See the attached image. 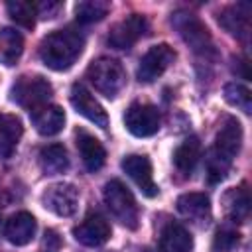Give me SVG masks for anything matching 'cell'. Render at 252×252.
Masks as SVG:
<instances>
[{
    "label": "cell",
    "instance_id": "cell-29",
    "mask_svg": "<svg viewBox=\"0 0 252 252\" xmlns=\"http://www.w3.org/2000/svg\"><path fill=\"white\" fill-rule=\"evenodd\" d=\"M61 8H63L61 2H51V0H47V2H37V4H35L37 16L43 18V20H51V18H55V16L59 14Z\"/></svg>",
    "mask_w": 252,
    "mask_h": 252
},
{
    "label": "cell",
    "instance_id": "cell-20",
    "mask_svg": "<svg viewBox=\"0 0 252 252\" xmlns=\"http://www.w3.org/2000/svg\"><path fill=\"white\" fill-rule=\"evenodd\" d=\"M24 128L18 116L14 114H0V158L8 159L14 156L20 140H22Z\"/></svg>",
    "mask_w": 252,
    "mask_h": 252
},
{
    "label": "cell",
    "instance_id": "cell-7",
    "mask_svg": "<svg viewBox=\"0 0 252 252\" xmlns=\"http://www.w3.org/2000/svg\"><path fill=\"white\" fill-rule=\"evenodd\" d=\"M177 53L171 45L167 43H158L154 47H150L144 57L140 59V65H138V71H136V77L140 83H154L158 77H161L167 67L175 61Z\"/></svg>",
    "mask_w": 252,
    "mask_h": 252
},
{
    "label": "cell",
    "instance_id": "cell-17",
    "mask_svg": "<svg viewBox=\"0 0 252 252\" xmlns=\"http://www.w3.org/2000/svg\"><path fill=\"white\" fill-rule=\"evenodd\" d=\"M75 142H77V150H79V156H81L85 167L89 171H93V173L98 171L104 165V161H106V150H104V146L94 136H91L85 130H77Z\"/></svg>",
    "mask_w": 252,
    "mask_h": 252
},
{
    "label": "cell",
    "instance_id": "cell-22",
    "mask_svg": "<svg viewBox=\"0 0 252 252\" xmlns=\"http://www.w3.org/2000/svg\"><path fill=\"white\" fill-rule=\"evenodd\" d=\"M24 51V37L14 28H0V63L16 65Z\"/></svg>",
    "mask_w": 252,
    "mask_h": 252
},
{
    "label": "cell",
    "instance_id": "cell-30",
    "mask_svg": "<svg viewBox=\"0 0 252 252\" xmlns=\"http://www.w3.org/2000/svg\"><path fill=\"white\" fill-rule=\"evenodd\" d=\"M43 244H45L47 252H53V250H57V248H59L61 240H59V236H57V232H55V230H45V238H43Z\"/></svg>",
    "mask_w": 252,
    "mask_h": 252
},
{
    "label": "cell",
    "instance_id": "cell-8",
    "mask_svg": "<svg viewBox=\"0 0 252 252\" xmlns=\"http://www.w3.org/2000/svg\"><path fill=\"white\" fill-rule=\"evenodd\" d=\"M124 124H126V128L132 136L150 138L159 130L161 116H159V110L154 104L134 102V104L128 106V110L124 114Z\"/></svg>",
    "mask_w": 252,
    "mask_h": 252
},
{
    "label": "cell",
    "instance_id": "cell-4",
    "mask_svg": "<svg viewBox=\"0 0 252 252\" xmlns=\"http://www.w3.org/2000/svg\"><path fill=\"white\" fill-rule=\"evenodd\" d=\"M171 26L177 30V33L181 35V39L197 55H203V57L215 55L213 37H211L207 26L195 14H191L187 10H177L175 14H171Z\"/></svg>",
    "mask_w": 252,
    "mask_h": 252
},
{
    "label": "cell",
    "instance_id": "cell-19",
    "mask_svg": "<svg viewBox=\"0 0 252 252\" xmlns=\"http://www.w3.org/2000/svg\"><path fill=\"white\" fill-rule=\"evenodd\" d=\"M159 250L161 252H191L193 236L183 224L169 222L163 226L159 234Z\"/></svg>",
    "mask_w": 252,
    "mask_h": 252
},
{
    "label": "cell",
    "instance_id": "cell-23",
    "mask_svg": "<svg viewBox=\"0 0 252 252\" xmlns=\"http://www.w3.org/2000/svg\"><path fill=\"white\" fill-rule=\"evenodd\" d=\"M39 163L41 169L47 175H57L67 171L69 167V156L63 144H49L39 152Z\"/></svg>",
    "mask_w": 252,
    "mask_h": 252
},
{
    "label": "cell",
    "instance_id": "cell-12",
    "mask_svg": "<svg viewBox=\"0 0 252 252\" xmlns=\"http://www.w3.org/2000/svg\"><path fill=\"white\" fill-rule=\"evenodd\" d=\"M122 169L124 173L140 187V191L146 197H156L159 193L158 185L154 183V173H152V161L148 156H140V154H130L122 159Z\"/></svg>",
    "mask_w": 252,
    "mask_h": 252
},
{
    "label": "cell",
    "instance_id": "cell-10",
    "mask_svg": "<svg viewBox=\"0 0 252 252\" xmlns=\"http://www.w3.org/2000/svg\"><path fill=\"white\" fill-rule=\"evenodd\" d=\"M148 32V20L140 14H132L120 22H116L108 32V45L114 49H130L140 37Z\"/></svg>",
    "mask_w": 252,
    "mask_h": 252
},
{
    "label": "cell",
    "instance_id": "cell-1",
    "mask_svg": "<svg viewBox=\"0 0 252 252\" xmlns=\"http://www.w3.org/2000/svg\"><path fill=\"white\" fill-rule=\"evenodd\" d=\"M85 47V35L73 28H61L45 35L39 43V59L47 69L67 71L81 57Z\"/></svg>",
    "mask_w": 252,
    "mask_h": 252
},
{
    "label": "cell",
    "instance_id": "cell-14",
    "mask_svg": "<svg viewBox=\"0 0 252 252\" xmlns=\"http://www.w3.org/2000/svg\"><path fill=\"white\" fill-rule=\"evenodd\" d=\"M250 4L248 2H240V4H232L226 6L224 10L219 12V24L234 37L238 39H248L250 35Z\"/></svg>",
    "mask_w": 252,
    "mask_h": 252
},
{
    "label": "cell",
    "instance_id": "cell-9",
    "mask_svg": "<svg viewBox=\"0 0 252 252\" xmlns=\"http://www.w3.org/2000/svg\"><path fill=\"white\" fill-rule=\"evenodd\" d=\"M41 203L57 217H71L79 207V189L73 183H53L41 195Z\"/></svg>",
    "mask_w": 252,
    "mask_h": 252
},
{
    "label": "cell",
    "instance_id": "cell-13",
    "mask_svg": "<svg viewBox=\"0 0 252 252\" xmlns=\"http://www.w3.org/2000/svg\"><path fill=\"white\" fill-rule=\"evenodd\" d=\"M71 104L81 116H85L87 120H91L98 128H106L108 126L106 110L102 108V104L93 96V93L83 83H75L71 87Z\"/></svg>",
    "mask_w": 252,
    "mask_h": 252
},
{
    "label": "cell",
    "instance_id": "cell-24",
    "mask_svg": "<svg viewBox=\"0 0 252 252\" xmlns=\"http://www.w3.org/2000/svg\"><path fill=\"white\" fill-rule=\"evenodd\" d=\"M224 205L228 211V217L234 222H244L250 215V193L246 185H240L236 189H230L224 195Z\"/></svg>",
    "mask_w": 252,
    "mask_h": 252
},
{
    "label": "cell",
    "instance_id": "cell-31",
    "mask_svg": "<svg viewBox=\"0 0 252 252\" xmlns=\"http://www.w3.org/2000/svg\"><path fill=\"white\" fill-rule=\"evenodd\" d=\"M146 252H152V250H146Z\"/></svg>",
    "mask_w": 252,
    "mask_h": 252
},
{
    "label": "cell",
    "instance_id": "cell-5",
    "mask_svg": "<svg viewBox=\"0 0 252 252\" xmlns=\"http://www.w3.org/2000/svg\"><path fill=\"white\" fill-rule=\"evenodd\" d=\"M87 79L106 98H114L120 94V91L126 87V71L120 65V61L110 57H98L94 59L87 69Z\"/></svg>",
    "mask_w": 252,
    "mask_h": 252
},
{
    "label": "cell",
    "instance_id": "cell-15",
    "mask_svg": "<svg viewBox=\"0 0 252 252\" xmlns=\"http://www.w3.org/2000/svg\"><path fill=\"white\" fill-rule=\"evenodd\" d=\"M35 230H37L35 219H33V215H30L26 211L14 213L6 220V224H4V236L14 246H26V244H30L33 240V236H35Z\"/></svg>",
    "mask_w": 252,
    "mask_h": 252
},
{
    "label": "cell",
    "instance_id": "cell-16",
    "mask_svg": "<svg viewBox=\"0 0 252 252\" xmlns=\"http://www.w3.org/2000/svg\"><path fill=\"white\" fill-rule=\"evenodd\" d=\"M30 118H32L33 128L41 136H55L65 126V112H63V108L57 106V104H49V102L39 106V108H35V110H32Z\"/></svg>",
    "mask_w": 252,
    "mask_h": 252
},
{
    "label": "cell",
    "instance_id": "cell-11",
    "mask_svg": "<svg viewBox=\"0 0 252 252\" xmlns=\"http://www.w3.org/2000/svg\"><path fill=\"white\" fill-rule=\"evenodd\" d=\"M110 234H112L110 222H108L106 217H102L100 213H89V215L73 228L75 240L81 242L83 246H89V248L102 246L104 242H108Z\"/></svg>",
    "mask_w": 252,
    "mask_h": 252
},
{
    "label": "cell",
    "instance_id": "cell-27",
    "mask_svg": "<svg viewBox=\"0 0 252 252\" xmlns=\"http://www.w3.org/2000/svg\"><path fill=\"white\" fill-rule=\"evenodd\" d=\"M224 98L228 104L240 108L242 112L250 114L252 110V93L246 85H240V83H228L224 87Z\"/></svg>",
    "mask_w": 252,
    "mask_h": 252
},
{
    "label": "cell",
    "instance_id": "cell-21",
    "mask_svg": "<svg viewBox=\"0 0 252 252\" xmlns=\"http://www.w3.org/2000/svg\"><path fill=\"white\" fill-rule=\"evenodd\" d=\"M199 158H201V142L197 136H189L185 138L173 152V163L179 171L183 173H191L195 169V165L199 163Z\"/></svg>",
    "mask_w": 252,
    "mask_h": 252
},
{
    "label": "cell",
    "instance_id": "cell-25",
    "mask_svg": "<svg viewBox=\"0 0 252 252\" xmlns=\"http://www.w3.org/2000/svg\"><path fill=\"white\" fill-rule=\"evenodd\" d=\"M110 10V4L104 0H85L75 6V16L81 24H94L100 22Z\"/></svg>",
    "mask_w": 252,
    "mask_h": 252
},
{
    "label": "cell",
    "instance_id": "cell-2",
    "mask_svg": "<svg viewBox=\"0 0 252 252\" xmlns=\"http://www.w3.org/2000/svg\"><path fill=\"white\" fill-rule=\"evenodd\" d=\"M240 146H242V126L234 116H228L220 126V130L217 132L215 146L207 158V181L211 185H217L226 177L232 159L240 152Z\"/></svg>",
    "mask_w": 252,
    "mask_h": 252
},
{
    "label": "cell",
    "instance_id": "cell-3",
    "mask_svg": "<svg viewBox=\"0 0 252 252\" xmlns=\"http://www.w3.org/2000/svg\"><path fill=\"white\" fill-rule=\"evenodd\" d=\"M102 197H104V203H106L108 211L112 213V217L120 224H124L130 230H136L138 228L140 209L136 205V199H134L132 191L120 179H110L104 185Z\"/></svg>",
    "mask_w": 252,
    "mask_h": 252
},
{
    "label": "cell",
    "instance_id": "cell-28",
    "mask_svg": "<svg viewBox=\"0 0 252 252\" xmlns=\"http://www.w3.org/2000/svg\"><path fill=\"white\" fill-rule=\"evenodd\" d=\"M238 238H240V234L236 230H232V228H220V230H217V234L213 238L211 250L213 252H230L238 244Z\"/></svg>",
    "mask_w": 252,
    "mask_h": 252
},
{
    "label": "cell",
    "instance_id": "cell-6",
    "mask_svg": "<svg viewBox=\"0 0 252 252\" xmlns=\"http://www.w3.org/2000/svg\"><path fill=\"white\" fill-rule=\"evenodd\" d=\"M51 94H53V87L41 75H22L16 79V83L10 89V98L22 108H28L30 112L47 104Z\"/></svg>",
    "mask_w": 252,
    "mask_h": 252
},
{
    "label": "cell",
    "instance_id": "cell-18",
    "mask_svg": "<svg viewBox=\"0 0 252 252\" xmlns=\"http://www.w3.org/2000/svg\"><path fill=\"white\" fill-rule=\"evenodd\" d=\"M177 211L191 222L203 226L211 219V201L205 193H183L177 199Z\"/></svg>",
    "mask_w": 252,
    "mask_h": 252
},
{
    "label": "cell",
    "instance_id": "cell-26",
    "mask_svg": "<svg viewBox=\"0 0 252 252\" xmlns=\"http://www.w3.org/2000/svg\"><path fill=\"white\" fill-rule=\"evenodd\" d=\"M6 10H8V16L22 28L26 30H32L35 26V16H37V10H35V2H24V0H16V2H8L6 4Z\"/></svg>",
    "mask_w": 252,
    "mask_h": 252
}]
</instances>
